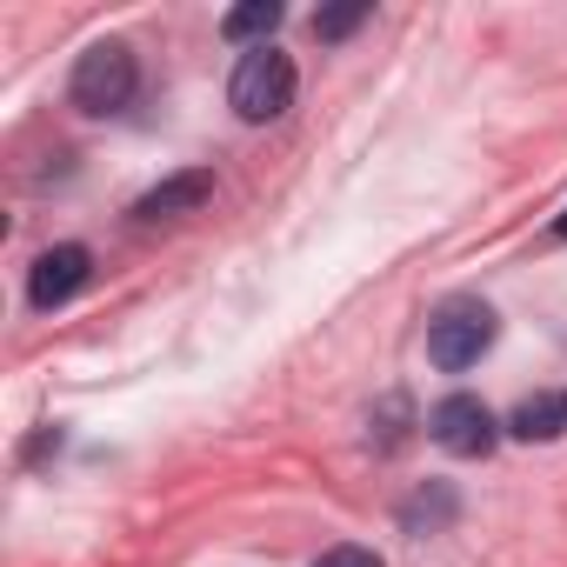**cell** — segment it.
Here are the masks:
<instances>
[{"label": "cell", "instance_id": "cell-3", "mask_svg": "<svg viewBox=\"0 0 567 567\" xmlns=\"http://www.w3.org/2000/svg\"><path fill=\"white\" fill-rule=\"evenodd\" d=\"M141 87V68H134V48L127 41H94L81 61H74V81H68V101L81 114H121Z\"/></svg>", "mask_w": 567, "mask_h": 567}, {"label": "cell", "instance_id": "cell-5", "mask_svg": "<svg viewBox=\"0 0 567 567\" xmlns=\"http://www.w3.org/2000/svg\"><path fill=\"white\" fill-rule=\"evenodd\" d=\"M87 274H94V254L74 247V240H61V247H48V254L28 267V301H34L41 315H54L61 301H74V295L87 288Z\"/></svg>", "mask_w": 567, "mask_h": 567}, {"label": "cell", "instance_id": "cell-10", "mask_svg": "<svg viewBox=\"0 0 567 567\" xmlns=\"http://www.w3.org/2000/svg\"><path fill=\"white\" fill-rule=\"evenodd\" d=\"M315 567H381V554H374V547H354V540H341V547H328Z\"/></svg>", "mask_w": 567, "mask_h": 567}, {"label": "cell", "instance_id": "cell-11", "mask_svg": "<svg viewBox=\"0 0 567 567\" xmlns=\"http://www.w3.org/2000/svg\"><path fill=\"white\" fill-rule=\"evenodd\" d=\"M554 240H567V214H560V220H554Z\"/></svg>", "mask_w": 567, "mask_h": 567}, {"label": "cell", "instance_id": "cell-4", "mask_svg": "<svg viewBox=\"0 0 567 567\" xmlns=\"http://www.w3.org/2000/svg\"><path fill=\"white\" fill-rule=\"evenodd\" d=\"M427 434H434V447H447L454 461H481V454H494L501 421H494V408H487L481 394H447V401H434Z\"/></svg>", "mask_w": 567, "mask_h": 567}, {"label": "cell", "instance_id": "cell-8", "mask_svg": "<svg viewBox=\"0 0 567 567\" xmlns=\"http://www.w3.org/2000/svg\"><path fill=\"white\" fill-rule=\"evenodd\" d=\"M288 21V8L280 0H247V8H234V14H220V34L227 41H260L267 48V34Z\"/></svg>", "mask_w": 567, "mask_h": 567}, {"label": "cell", "instance_id": "cell-1", "mask_svg": "<svg viewBox=\"0 0 567 567\" xmlns=\"http://www.w3.org/2000/svg\"><path fill=\"white\" fill-rule=\"evenodd\" d=\"M227 107L247 121V127H267L295 107V61L280 48H247L234 61V81H227Z\"/></svg>", "mask_w": 567, "mask_h": 567}, {"label": "cell", "instance_id": "cell-9", "mask_svg": "<svg viewBox=\"0 0 567 567\" xmlns=\"http://www.w3.org/2000/svg\"><path fill=\"white\" fill-rule=\"evenodd\" d=\"M368 14H374L368 0H348V8H321V14H315V34H321V41H348Z\"/></svg>", "mask_w": 567, "mask_h": 567}, {"label": "cell", "instance_id": "cell-6", "mask_svg": "<svg viewBox=\"0 0 567 567\" xmlns=\"http://www.w3.org/2000/svg\"><path fill=\"white\" fill-rule=\"evenodd\" d=\"M214 200V167H187V174H167L161 187H147L134 200V220L141 227H161V220H181V214H200Z\"/></svg>", "mask_w": 567, "mask_h": 567}, {"label": "cell", "instance_id": "cell-2", "mask_svg": "<svg viewBox=\"0 0 567 567\" xmlns=\"http://www.w3.org/2000/svg\"><path fill=\"white\" fill-rule=\"evenodd\" d=\"M494 334H501L494 308L474 301V295H454V301H441V315L427 321V361H434L441 374H467V368L494 348Z\"/></svg>", "mask_w": 567, "mask_h": 567}, {"label": "cell", "instance_id": "cell-7", "mask_svg": "<svg viewBox=\"0 0 567 567\" xmlns=\"http://www.w3.org/2000/svg\"><path fill=\"white\" fill-rule=\"evenodd\" d=\"M507 434L514 441H560L567 434V388H547V394H527L514 414H507Z\"/></svg>", "mask_w": 567, "mask_h": 567}]
</instances>
